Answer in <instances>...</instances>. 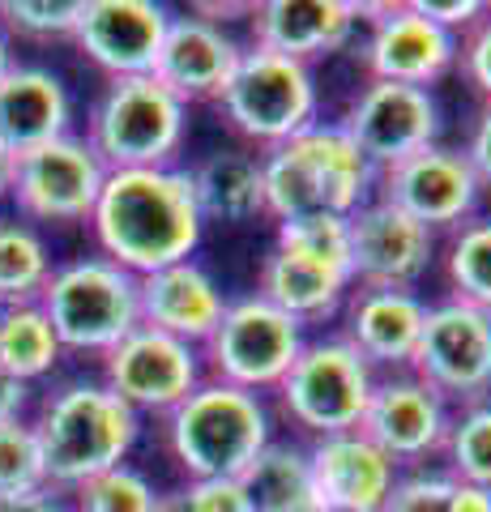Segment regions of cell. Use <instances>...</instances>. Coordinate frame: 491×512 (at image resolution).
I'll list each match as a JSON object with an SVG mask.
<instances>
[{
  "mask_svg": "<svg viewBox=\"0 0 491 512\" xmlns=\"http://www.w3.org/2000/svg\"><path fill=\"white\" fill-rule=\"evenodd\" d=\"M99 256L146 278L154 269L193 261L205 222L193 197V180L180 167L107 171L103 192L90 210Z\"/></svg>",
  "mask_w": 491,
  "mask_h": 512,
  "instance_id": "1",
  "label": "cell"
},
{
  "mask_svg": "<svg viewBox=\"0 0 491 512\" xmlns=\"http://www.w3.org/2000/svg\"><path fill=\"white\" fill-rule=\"evenodd\" d=\"M43 448L47 487L77 491L86 478L124 466L141 436V419L107 389L103 380L73 376L60 380L39 402V414L30 419Z\"/></svg>",
  "mask_w": 491,
  "mask_h": 512,
  "instance_id": "2",
  "label": "cell"
},
{
  "mask_svg": "<svg viewBox=\"0 0 491 512\" xmlns=\"http://www.w3.org/2000/svg\"><path fill=\"white\" fill-rule=\"evenodd\" d=\"M265 180V214L274 222L308 218V214H338L351 218L376 192L372 163L355 150L342 124L304 128L299 137L261 154Z\"/></svg>",
  "mask_w": 491,
  "mask_h": 512,
  "instance_id": "3",
  "label": "cell"
},
{
  "mask_svg": "<svg viewBox=\"0 0 491 512\" xmlns=\"http://www.w3.org/2000/svg\"><path fill=\"white\" fill-rule=\"evenodd\" d=\"M167 448L176 466L197 478H244L261 457L269 436V410L257 393L235 384L201 380L184 402L167 414Z\"/></svg>",
  "mask_w": 491,
  "mask_h": 512,
  "instance_id": "4",
  "label": "cell"
},
{
  "mask_svg": "<svg viewBox=\"0 0 491 512\" xmlns=\"http://www.w3.org/2000/svg\"><path fill=\"white\" fill-rule=\"evenodd\" d=\"M188 133V107L154 77H116L86 120V146L107 171L171 167Z\"/></svg>",
  "mask_w": 491,
  "mask_h": 512,
  "instance_id": "5",
  "label": "cell"
},
{
  "mask_svg": "<svg viewBox=\"0 0 491 512\" xmlns=\"http://www.w3.org/2000/svg\"><path fill=\"white\" fill-rule=\"evenodd\" d=\"M39 308L52 320L56 338L73 355H107L120 338L141 325L137 278L107 256H77L52 269Z\"/></svg>",
  "mask_w": 491,
  "mask_h": 512,
  "instance_id": "6",
  "label": "cell"
},
{
  "mask_svg": "<svg viewBox=\"0 0 491 512\" xmlns=\"http://www.w3.org/2000/svg\"><path fill=\"white\" fill-rule=\"evenodd\" d=\"M218 107L244 141L274 150L316 124L321 94H316L312 64L265 52V47H244L240 69L227 82Z\"/></svg>",
  "mask_w": 491,
  "mask_h": 512,
  "instance_id": "7",
  "label": "cell"
},
{
  "mask_svg": "<svg viewBox=\"0 0 491 512\" xmlns=\"http://www.w3.org/2000/svg\"><path fill=\"white\" fill-rule=\"evenodd\" d=\"M376 389V367L359 355L346 338L304 342L291 372L278 384L282 414L308 436H342L359 431Z\"/></svg>",
  "mask_w": 491,
  "mask_h": 512,
  "instance_id": "8",
  "label": "cell"
},
{
  "mask_svg": "<svg viewBox=\"0 0 491 512\" xmlns=\"http://www.w3.org/2000/svg\"><path fill=\"white\" fill-rule=\"evenodd\" d=\"M304 342L308 333L295 316L278 312L261 295H244V299H227L223 320L210 333V342L201 346V363L210 380L235 384V389L261 397L282 384Z\"/></svg>",
  "mask_w": 491,
  "mask_h": 512,
  "instance_id": "9",
  "label": "cell"
},
{
  "mask_svg": "<svg viewBox=\"0 0 491 512\" xmlns=\"http://www.w3.org/2000/svg\"><path fill=\"white\" fill-rule=\"evenodd\" d=\"M410 372L453 406L483 402L491 393V312L462 299L427 303Z\"/></svg>",
  "mask_w": 491,
  "mask_h": 512,
  "instance_id": "10",
  "label": "cell"
},
{
  "mask_svg": "<svg viewBox=\"0 0 491 512\" xmlns=\"http://www.w3.org/2000/svg\"><path fill=\"white\" fill-rule=\"evenodd\" d=\"M99 380L137 414V419L141 414H163L167 419V414L205 380V363H201L197 346L137 325L129 338H120L103 355Z\"/></svg>",
  "mask_w": 491,
  "mask_h": 512,
  "instance_id": "11",
  "label": "cell"
},
{
  "mask_svg": "<svg viewBox=\"0 0 491 512\" xmlns=\"http://www.w3.org/2000/svg\"><path fill=\"white\" fill-rule=\"evenodd\" d=\"M107 167L86 146V137H56L47 146L18 154V180H13V205L35 222H90V210L103 192Z\"/></svg>",
  "mask_w": 491,
  "mask_h": 512,
  "instance_id": "12",
  "label": "cell"
},
{
  "mask_svg": "<svg viewBox=\"0 0 491 512\" xmlns=\"http://www.w3.org/2000/svg\"><path fill=\"white\" fill-rule=\"evenodd\" d=\"M372 197L398 205L402 214L423 222L427 231H457L466 218H474L483 197V184L474 180L462 150L453 146H427L419 154L402 158L385 171H376Z\"/></svg>",
  "mask_w": 491,
  "mask_h": 512,
  "instance_id": "13",
  "label": "cell"
},
{
  "mask_svg": "<svg viewBox=\"0 0 491 512\" xmlns=\"http://www.w3.org/2000/svg\"><path fill=\"white\" fill-rule=\"evenodd\" d=\"M449 423H453V406L432 384H423L415 372H389V376H376L372 402L359 431L398 470L402 466L423 470L427 457L445 453Z\"/></svg>",
  "mask_w": 491,
  "mask_h": 512,
  "instance_id": "14",
  "label": "cell"
},
{
  "mask_svg": "<svg viewBox=\"0 0 491 512\" xmlns=\"http://www.w3.org/2000/svg\"><path fill=\"white\" fill-rule=\"evenodd\" d=\"M342 133L368 158L372 171H385L402 158L436 146L440 137V107L432 90L398 86V82H368L342 116Z\"/></svg>",
  "mask_w": 491,
  "mask_h": 512,
  "instance_id": "15",
  "label": "cell"
},
{
  "mask_svg": "<svg viewBox=\"0 0 491 512\" xmlns=\"http://www.w3.org/2000/svg\"><path fill=\"white\" fill-rule=\"evenodd\" d=\"M363 18H368L363 69L372 73V82L432 90L440 77L457 69V35L419 18L415 5H406V0L363 5Z\"/></svg>",
  "mask_w": 491,
  "mask_h": 512,
  "instance_id": "16",
  "label": "cell"
},
{
  "mask_svg": "<svg viewBox=\"0 0 491 512\" xmlns=\"http://www.w3.org/2000/svg\"><path fill=\"white\" fill-rule=\"evenodd\" d=\"M351 227V274L355 286L415 291L436 261V231L402 214L398 205L368 197L346 218Z\"/></svg>",
  "mask_w": 491,
  "mask_h": 512,
  "instance_id": "17",
  "label": "cell"
},
{
  "mask_svg": "<svg viewBox=\"0 0 491 512\" xmlns=\"http://www.w3.org/2000/svg\"><path fill=\"white\" fill-rule=\"evenodd\" d=\"M171 13L154 0H86L73 43L94 69L116 77H150Z\"/></svg>",
  "mask_w": 491,
  "mask_h": 512,
  "instance_id": "18",
  "label": "cell"
},
{
  "mask_svg": "<svg viewBox=\"0 0 491 512\" xmlns=\"http://www.w3.org/2000/svg\"><path fill=\"white\" fill-rule=\"evenodd\" d=\"M240 56H244V47L218 22L184 13V18L167 22V35H163V47H158L150 77L163 90L176 94L184 107L188 103H218L227 82L235 77V69H240Z\"/></svg>",
  "mask_w": 491,
  "mask_h": 512,
  "instance_id": "19",
  "label": "cell"
},
{
  "mask_svg": "<svg viewBox=\"0 0 491 512\" xmlns=\"http://www.w3.org/2000/svg\"><path fill=\"white\" fill-rule=\"evenodd\" d=\"M308 470L316 512H385L389 491L402 474L363 431L312 440Z\"/></svg>",
  "mask_w": 491,
  "mask_h": 512,
  "instance_id": "20",
  "label": "cell"
},
{
  "mask_svg": "<svg viewBox=\"0 0 491 512\" xmlns=\"http://www.w3.org/2000/svg\"><path fill=\"white\" fill-rule=\"evenodd\" d=\"M137 312L146 329L201 350L227 312V295L210 269H201L197 261H180L137 278Z\"/></svg>",
  "mask_w": 491,
  "mask_h": 512,
  "instance_id": "21",
  "label": "cell"
},
{
  "mask_svg": "<svg viewBox=\"0 0 491 512\" xmlns=\"http://www.w3.org/2000/svg\"><path fill=\"white\" fill-rule=\"evenodd\" d=\"M252 47L312 64L316 56L342 52L363 22L359 0H265L252 5Z\"/></svg>",
  "mask_w": 491,
  "mask_h": 512,
  "instance_id": "22",
  "label": "cell"
},
{
  "mask_svg": "<svg viewBox=\"0 0 491 512\" xmlns=\"http://www.w3.org/2000/svg\"><path fill=\"white\" fill-rule=\"evenodd\" d=\"M427 303L415 291H380V286H355L346 295V333L372 367L410 372L419 333H423Z\"/></svg>",
  "mask_w": 491,
  "mask_h": 512,
  "instance_id": "23",
  "label": "cell"
},
{
  "mask_svg": "<svg viewBox=\"0 0 491 512\" xmlns=\"http://www.w3.org/2000/svg\"><path fill=\"white\" fill-rule=\"evenodd\" d=\"M73 124V99L65 82L43 64H13L0 82V141L13 154L65 137Z\"/></svg>",
  "mask_w": 491,
  "mask_h": 512,
  "instance_id": "24",
  "label": "cell"
},
{
  "mask_svg": "<svg viewBox=\"0 0 491 512\" xmlns=\"http://www.w3.org/2000/svg\"><path fill=\"white\" fill-rule=\"evenodd\" d=\"M351 291H355L351 274L316 265V261H308V256H295V252L278 248V244L269 248V256L261 261V274H257V295L274 303L278 312L295 316L304 329L338 316V308L346 303Z\"/></svg>",
  "mask_w": 491,
  "mask_h": 512,
  "instance_id": "25",
  "label": "cell"
},
{
  "mask_svg": "<svg viewBox=\"0 0 491 512\" xmlns=\"http://www.w3.org/2000/svg\"><path fill=\"white\" fill-rule=\"evenodd\" d=\"M201 222H252L265 214L261 154L218 150L188 171Z\"/></svg>",
  "mask_w": 491,
  "mask_h": 512,
  "instance_id": "26",
  "label": "cell"
},
{
  "mask_svg": "<svg viewBox=\"0 0 491 512\" xmlns=\"http://www.w3.org/2000/svg\"><path fill=\"white\" fill-rule=\"evenodd\" d=\"M240 483L257 512H316L308 453L295 444L269 440Z\"/></svg>",
  "mask_w": 491,
  "mask_h": 512,
  "instance_id": "27",
  "label": "cell"
},
{
  "mask_svg": "<svg viewBox=\"0 0 491 512\" xmlns=\"http://www.w3.org/2000/svg\"><path fill=\"white\" fill-rule=\"evenodd\" d=\"M60 355H65V346H60L52 320H47L39 303L0 308V367L9 376L35 384L43 376H52Z\"/></svg>",
  "mask_w": 491,
  "mask_h": 512,
  "instance_id": "28",
  "label": "cell"
},
{
  "mask_svg": "<svg viewBox=\"0 0 491 512\" xmlns=\"http://www.w3.org/2000/svg\"><path fill=\"white\" fill-rule=\"evenodd\" d=\"M52 252L47 239L26 218H0V303H39L52 278Z\"/></svg>",
  "mask_w": 491,
  "mask_h": 512,
  "instance_id": "29",
  "label": "cell"
},
{
  "mask_svg": "<svg viewBox=\"0 0 491 512\" xmlns=\"http://www.w3.org/2000/svg\"><path fill=\"white\" fill-rule=\"evenodd\" d=\"M445 282L453 291L449 299L491 312V214H474L457 231H449Z\"/></svg>",
  "mask_w": 491,
  "mask_h": 512,
  "instance_id": "30",
  "label": "cell"
},
{
  "mask_svg": "<svg viewBox=\"0 0 491 512\" xmlns=\"http://www.w3.org/2000/svg\"><path fill=\"white\" fill-rule=\"evenodd\" d=\"M445 474L457 483H474L491 491V397L470 402L453 414L445 440Z\"/></svg>",
  "mask_w": 491,
  "mask_h": 512,
  "instance_id": "31",
  "label": "cell"
},
{
  "mask_svg": "<svg viewBox=\"0 0 491 512\" xmlns=\"http://www.w3.org/2000/svg\"><path fill=\"white\" fill-rule=\"evenodd\" d=\"M274 244L295 256H308L316 265L351 274V227H346V218H338V214H308V218L278 222Z\"/></svg>",
  "mask_w": 491,
  "mask_h": 512,
  "instance_id": "32",
  "label": "cell"
},
{
  "mask_svg": "<svg viewBox=\"0 0 491 512\" xmlns=\"http://www.w3.org/2000/svg\"><path fill=\"white\" fill-rule=\"evenodd\" d=\"M69 495H73V512H154L158 508L154 483L141 470H133L129 461L86 478Z\"/></svg>",
  "mask_w": 491,
  "mask_h": 512,
  "instance_id": "33",
  "label": "cell"
},
{
  "mask_svg": "<svg viewBox=\"0 0 491 512\" xmlns=\"http://www.w3.org/2000/svg\"><path fill=\"white\" fill-rule=\"evenodd\" d=\"M86 0H0V30L9 39H73Z\"/></svg>",
  "mask_w": 491,
  "mask_h": 512,
  "instance_id": "34",
  "label": "cell"
},
{
  "mask_svg": "<svg viewBox=\"0 0 491 512\" xmlns=\"http://www.w3.org/2000/svg\"><path fill=\"white\" fill-rule=\"evenodd\" d=\"M39 487H47V470L35 427H30V419L0 423V495L39 491Z\"/></svg>",
  "mask_w": 491,
  "mask_h": 512,
  "instance_id": "35",
  "label": "cell"
},
{
  "mask_svg": "<svg viewBox=\"0 0 491 512\" xmlns=\"http://www.w3.org/2000/svg\"><path fill=\"white\" fill-rule=\"evenodd\" d=\"M449 491H453V474L427 470V466L410 470V474H398L385 512H449Z\"/></svg>",
  "mask_w": 491,
  "mask_h": 512,
  "instance_id": "36",
  "label": "cell"
},
{
  "mask_svg": "<svg viewBox=\"0 0 491 512\" xmlns=\"http://www.w3.org/2000/svg\"><path fill=\"white\" fill-rule=\"evenodd\" d=\"M457 69L483 94V103H491V5L470 30L457 35Z\"/></svg>",
  "mask_w": 491,
  "mask_h": 512,
  "instance_id": "37",
  "label": "cell"
},
{
  "mask_svg": "<svg viewBox=\"0 0 491 512\" xmlns=\"http://www.w3.org/2000/svg\"><path fill=\"white\" fill-rule=\"evenodd\" d=\"M184 495L193 512H257L240 478H197L184 483Z\"/></svg>",
  "mask_w": 491,
  "mask_h": 512,
  "instance_id": "38",
  "label": "cell"
},
{
  "mask_svg": "<svg viewBox=\"0 0 491 512\" xmlns=\"http://www.w3.org/2000/svg\"><path fill=\"white\" fill-rule=\"evenodd\" d=\"M410 5H415L419 18L436 22L449 35H462V30H470L487 13L483 0H410Z\"/></svg>",
  "mask_w": 491,
  "mask_h": 512,
  "instance_id": "39",
  "label": "cell"
},
{
  "mask_svg": "<svg viewBox=\"0 0 491 512\" xmlns=\"http://www.w3.org/2000/svg\"><path fill=\"white\" fill-rule=\"evenodd\" d=\"M466 163L474 171V180H479L483 188H491V103H483L479 120H474L470 128V141H466Z\"/></svg>",
  "mask_w": 491,
  "mask_h": 512,
  "instance_id": "40",
  "label": "cell"
},
{
  "mask_svg": "<svg viewBox=\"0 0 491 512\" xmlns=\"http://www.w3.org/2000/svg\"><path fill=\"white\" fill-rule=\"evenodd\" d=\"M0 512H69V504H65V491L39 487V491L0 495Z\"/></svg>",
  "mask_w": 491,
  "mask_h": 512,
  "instance_id": "41",
  "label": "cell"
},
{
  "mask_svg": "<svg viewBox=\"0 0 491 512\" xmlns=\"http://www.w3.org/2000/svg\"><path fill=\"white\" fill-rule=\"evenodd\" d=\"M26 410H30V384L0 367V423L26 419Z\"/></svg>",
  "mask_w": 491,
  "mask_h": 512,
  "instance_id": "42",
  "label": "cell"
},
{
  "mask_svg": "<svg viewBox=\"0 0 491 512\" xmlns=\"http://www.w3.org/2000/svg\"><path fill=\"white\" fill-rule=\"evenodd\" d=\"M449 512H491V491L474 487V483H457V478H453Z\"/></svg>",
  "mask_w": 491,
  "mask_h": 512,
  "instance_id": "43",
  "label": "cell"
},
{
  "mask_svg": "<svg viewBox=\"0 0 491 512\" xmlns=\"http://www.w3.org/2000/svg\"><path fill=\"white\" fill-rule=\"evenodd\" d=\"M13 180H18V154L0 141V201L13 197Z\"/></svg>",
  "mask_w": 491,
  "mask_h": 512,
  "instance_id": "44",
  "label": "cell"
},
{
  "mask_svg": "<svg viewBox=\"0 0 491 512\" xmlns=\"http://www.w3.org/2000/svg\"><path fill=\"white\" fill-rule=\"evenodd\" d=\"M154 512H193V504H188V495H184V487H176V491L158 495V508H154Z\"/></svg>",
  "mask_w": 491,
  "mask_h": 512,
  "instance_id": "45",
  "label": "cell"
},
{
  "mask_svg": "<svg viewBox=\"0 0 491 512\" xmlns=\"http://www.w3.org/2000/svg\"><path fill=\"white\" fill-rule=\"evenodd\" d=\"M13 64H18V56H13V39L0 30V82H5V73L13 69Z\"/></svg>",
  "mask_w": 491,
  "mask_h": 512,
  "instance_id": "46",
  "label": "cell"
},
{
  "mask_svg": "<svg viewBox=\"0 0 491 512\" xmlns=\"http://www.w3.org/2000/svg\"><path fill=\"white\" fill-rule=\"evenodd\" d=\"M0 308H5V303H0Z\"/></svg>",
  "mask_w": 491,
  "mask_h": 512,
  "instance_id": "47",
  "label": "cell"
},
{
  "mask_svg": "<svg viewBox=\"0 0 491 512\" xmlns=\"http://www.w3.org/2000/svg\"><path fill=\"white\" fill-rule=\"evenodd\" d=\"M69 512H73V508H69Z\"/></svg>",
  "mask_w": 491,
  "mask_h": 512,
  "instance_id": "48",
  "label": "cell"
}]
</instances>
